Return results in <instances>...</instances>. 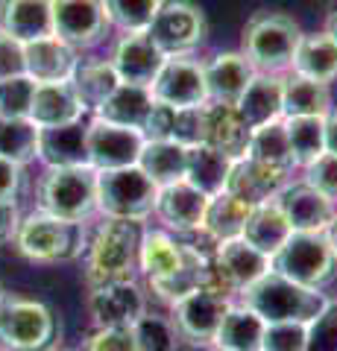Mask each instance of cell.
I'll list each match as a JSON object with an SVG mask.
<instances>
[{"instance_id":"20","label":"cell","mask_w":337,"mask_h":351,"mask_svg":"<svg viewBox=\"0 0 337 351\" xmlns=\"http://www.w3.org/2000/svg\"><path fill=\"white\" fill-rule=\"evenodd\" d=\"M205 205H209V196L200 193L197 188H191L188 182H176V184H167V188H159V196H156L159 219L176 234L194 232V228L202 226Z\"/></svg>"},{"instance_id":"33","label":"cell","mask_w":337,"mask_h":351,"mask_svg":"<svg viewBox=\"0 0 337 351\" xmlns=\"http://www.w3.org/2000/svg\"><path fill=\"white\" fill-rule=\"evenodd\" d=\"M293 73L305 80L329 85L337 80V44L320 32V36H302L297 53H293Z\"/></svg>"},{"instance_id":"31","label":"cell","mask_w":337,"mask_h":351,"mask_svg":"<svg viewBox=\"0 0 337 351\" xmlns=\"http://www.w3.org/2000/svg\"><path fill=\"white\" fill-rule=\"evenodd\" d=\"M185 164H188V149L176 141H144L138 156V167L156 188L185 182Z\"/></svg>"},{"instance_id":"39","label":"cell","mask_w":337,"mask_h":351,"mask_svg":"<svg viewBox=\"0 0 337 351\" xmlns=\"http://www.w3.org/2000/svg\"><path fill=\"white\" fill-rule=\"evenodd\" d=\"M246 158H255L261 164H270V167H279V170L290 173L293 156H290L285 123L276 120V123L253 129V135H249V147H246Z\"/></svg>"},{"instance_id":"48","label":"cell","mask_w":337,"mask_h":351,"mask_svg":"<svg viewBox=\"0 0 337 351\" xmlns=\"http://www.w3.org/2000/svg\"><path fill=\"white\" fill-rule=\"evenodd\" d=\"M173 117H176V108L173 106H165V103H153L150 108V117L141 135L144 141H170V132H173Z\"/></svg>"},{"instance_id":"46","label":"cell","mask_w":337,"mask_h":351,"mask_svg":"<svg viewBox=\"0 0 337 351\" xmlns=\"http://www.w3.org/2000/svg\"><path fill=\"white\" fill-rule=\"evenodd\" d=\"M305 351H337V304H325V311L308 325Z\"/></svg>"},{"instance_id":"52","label":"cell","mask_w":337,"mask_h":351,"mask_svg":"<svg viewBox=\"0 0 337 351\" xmlns=\"http://www.w3.org/2000/svg\"><path fill=\"white\" fill-rule=\"evenodd\" d=\"M325 152L337 156V112L325 114Z\"/></svg>"},{"instance_id":"17","label":"cell","mask_w":337,"mask_h":351,"mask_svg":"<svg viewBox=\"0 0 337 351\" xmlns=\"http://www.w3.org/2000/svg\"><path fill=\"white\" fill-rule=\"evenodd\" d=\"M288 182V173L279 167H270V164H261L255 158H237L232 164L229 182H226V193H232L235 199L246 202L249 208L273 202L281 193Z\"/></svg>"},{"instance_id":"18","label":"cell","mask_w":337,"mask_h":351,"mask_svg":"<svg viewBox=\"0 0 337 351\" xmlns=\"http://www.w3.org/2000/svg\"><path fill=\"white\" fill-rule=\"evenodd\" d=\"M77 50L56 36L24 44V71L36 85L41 82H71L77 71Z\"/></svg>"},{"instance_id":"21","label":"cell","mask_w":337,"mask_h":351,"mask_svg":"<svg viewBox=\"0 0 337 351\" xmlns=\"http://www.w3.org/2000/svg\"><path fill=\"white\" fill-rule=\"evenodd\" d=\"M202 68H205L209 103H226V106H235L241 100V94L255 76V68L246 62L244 53H217Z\"/></svg>"},{"instance_id":"11","label":"cell","mask_w":337,"mask_h":351,"mask_svg":"<svg viewBox=\"0 0 337 351\" xmlns=\"http://www.w3.org/2000/svg\"><path fill=\"white\" fill-rule=\"evenodd\" d=\"M85 147H89V167L97 173L135 167L141 147H144V135L97 117L94 123L85 126Z\"/></svg>"},{"instance_id":"16","label":"cell","mask_w":337,"mask_h":351,"mask_svg":"<svg viewBox=\"0 0 337 351\" xmlns=\"http://www.w3.org/2000/svg\"><path fill=\"white\" fill-rule=\"evenodd\" d=\"M165 53H161L153 41H150L147 32H126V36L117 41L112 64L117 71V80L126 85H144L150 88L156 82V76L165 64Z\"/></svg>"},{"instance_id":"22","label":"cell","mask_w":337,"mask_h":351,"mask_svg":"<svg viewBox=\"0 0 337 351\" xmlns=\"http://www.w3.org/2000/svg\"><path fill=\"white\" fill-rule=\"evenodd\" d=\"M82 112H85V106L71 82H41V85H36V91H32L30 120L38 129L77 123Z\"/></svg>"},{"instance_id":"50","label":"cell","mask_w":337,"mask_h":351,"mask_svg":"<svg viewBox=\"0 0 337 351\" xmlns=\"http://www.w3.org/2000/svg\"><path fill=\"white\" fill-rule=\"evenodd\" d=\"M21 188V167L0 158V202H12Z\"/></svg>"},{"instance_id":"40","label":"cell","mask_w":337,"mask_h":351,"mask_svg":"<svg viewBox=\"0 0 337 351\" xmlns=\"http://www.w3.org/2000/svg\"><path fill=\"white\" fill-rule=\"evenodd\" d=\"M161 0H103L106 18L124 32H147Z\"/></svg>"},{"instance_id":"7","label":"cell","mask_w":337,"mask_h":351,"mask_svg":"<svg viewBox=\"0 0 337 351\" xmlns=\"http://www.w3.org/2000/svg\"><path fill=\"white\" fill-rule=\"evenodd\" d=\"M334 252L325 232H293L273 255V269L305 287H320L334 276Z\"/></svg>"},{"instance_id":"29","label":"cell","mask_w":337,"mask_h":351,"mask_svg":"<svg viewBox=\"0 0 337 351\" xmlns=\"http://www.w3.org/2000/svg\"><path fill=\"white\" fill-rule=\"evenodd\" d=\"M153 91L144 85H126L121 82L112 91V97L97 108V117L108 120V123H117V126H126V129H135L141 132L150 117V108H153Z\"/></svg>"},{"instance_id":"5","label":"cell","mask_w":337,"mask_h":351,"mask_svg":"<svg viewBox=\"0 0 337 351\" xmlns=\"http://www.w3.org/2000/svg\"><path fill=\"white\" fill-rule=\"evenodd\" d=\"M159 188L138 167H121V170H103L97 173V208L108 219H144L156 211Z\"/></svg>"},{"instance_id":"6","label":"cell","mask_w":337,"mask_h":351,"mask_svg":"<svg viewBox=\"0 0 337 351\" xmlns=\"http://www.w3.org/2000/svg\"><path fill=\"white\" fill-rule=\"evenodd\" d=\"M38 205L50 217L82 223L97 208V170L47 167L38 184Z\"/></svg>"},{"instance_id":"14","label":"cell","mask_w":337,"mask_h":351,"mask_svg":"<svg viewBox=\"0 0 337 351\" xmlns=\"http://www.w3.org/2000/svg\"><path fill=\"white\" fill-rule=\"evenodd\" d=\"M103 0H53V36L77 47H91L106 32Z\"/></svg>"},{"instance_id":"13","label":"cell","mask_w":337,"mask_h":351,"mask_svg":"<svg viewBox=\"0 0 337 351\" xmlns=\"http://www.w3.org/2000/svg\"><path fill=\"white\" fill-rule=\"evenodd\" d=\"M89 311L97 328H129L147 313L144 290L135 281L89 287Z\"/></svg>"},{"instance_id":"35","label":"cell","mask_w":337,"mask_h":351,"mask_svg":"<svg viewBox=\"0 0 337 351\" xmlns=\"http://www.w3.org/2000/svg\"><path fill=\"white\" fill-rule=\"evenodd\" d=\"M264 319L249 311L246 304H232L226 311L220 331L214 337V346L229 348V351H261V337H264Z\"/></svg>"},{"instance_id":"15","label":"cell","mask_w":337,"mask_h":351,"mask_svg":"<svg viewBox=\"0 0 337 351\" xmlns=\"http://www.w3.org/2000/svg\"><path fill=\"white\" fill-rule=\"evenodd\" d=\"M276 205L281 208V214L288 217L293 232H329L332 219L337 217L334 202L329 196L308 188L305 182L285 184L281 193L276 196Z\"/></svg>"},{"instance_id":"43","label":"cell","mask_w":337,"mask_h":351,"mask_svg":"<svg viewBox=\"0 0 337 351\" xmlns=\"http://www.w3.org/2000/svg\"><path fill=\"white\" fill-rule=\"evenodd\" d=\"M32 91H36V82L27 73L0 82V117H30Z\"/></svg>"},{"instance_id":"9","label":"cell","mask_w":337,"mask_h":351,"mask_svg":"<svg viewBox=\"0 0 337 351\" xmlns=\"http://www.w3.org/2000/svg\"><path fill=\"white\" fill-rule=\"evenodd\" d=\"M147 36L165 56H185L205 41V15L191 0H161Z\"/></svg>"},{"instance_id":"30","label":"cell","mask_w":337,"mask_h":351,"mask_svg":"<svg viewBox=\"0 0 337 351\" xmlns=\"http://www.w3.org/2000/svg\"><path fill=\"white\" fill-rule=\"evenodd\" d=\"M232 164H235V158L223 156V152H217V149L205 147V144L191 147L188 149V164H185V182L211 199V196L226 191Z\"/></svg>"},{"instance_id":"4","label":"cell","mask_w":337,"mask_h":351,"mask_svg":"<svg viewBox=\"0 0 337 351\" xmlns=\"http://www.w3.org/2000/svg\"><path fill=\"white\" fill-rule=\"evenodd\" d=\"M12 237H15V246L21 255L30 261H38V263L73 261V258H80L85 249L82 223L50 217L45 211L18 219V228Z\"/></svg>"},{"instance_id":"54","label":"cell","mask_w":337,"mask_h":351,"mask_svg":"<svg viewBox=\"0 0 337 351\" xmlns=\"http://www.w3.org/2000/svg\"><path fill=\"white\" fill-rule=\"evenodd\" d=\"M325 237H329L332 252H334V258H337V217L332 219V226H329V232H325Z\"/></svg>"},{"instance_id":"8","label":"cell","mask_w":337,"mask_h":351,"mask_svg":"<svg viewBox=\"0 0 337 351\" xmlns=\"http://www.w3.org/2000/svg\"><path fill=\"white\" fill-rule=\"evenodd\" d=\"M56 319L50 307L32 299H9L0 302V343L12 351H41L53 343Z\"/></svg>"},{"instance_id":"56","label":"cell","mask_w":337,"mask_h":351,"mask_svg":"<svg viewBox=\"0 0 337 351\" xmlns=\"http://www.w3.org/2000/svg\"><path fill=\"white\" fill-rule=\"evenodd\" d=\"M0 302H3V287H0Z\"/></svg>"},{"instance_id":"51","label":"cell","mask_w":337,"mask_h":351,"mask_svg":"<svg viewBox=\"0 0 337 351\" xmlns=\"http://www.w3.org/2000/svg\"><path fill=\"white\" fill-rule=\"evenodd\" d=\"M18 228V211H15V202H0V243L9 240Z\"/></svg>"},{"instance_id":"19","label":"cell","mask_w":337,"mask_h":351,"mask_svg":"<svg viewBox=\"0 0 337 351\" xmlns=\"http://www.w3.org/2000/svg\"><path fill=\"white\" fill-rule=\"evenodd\" d=\"M0 32L21 44L53 36V0H0Z\"/></svg>"},{"instance_id":"27","label":"cell","mask_w":337,"mask_h":351,"mask_svg":"<svg viewBox=\"0 0 337 351\" xmlns=\"http://www.w3.org/2000/svg\"><path fill=\"white\" fill-rule=\"evenodd\" d=\"M194 258H197V255H194L191 249H185L179 240H173L165 232H147V234H141L138 263H141V269H144L147 281L173 276V272H179L182 267H188Z\"/></svg>"},{"instance_id":"47","label":"cell","mask_w":337,"mask_h":351,"mask_svg":"<svg viewBox=\"0 0 337 351\" xmlns=\"http://www.w3.org/2000/svg\"><path fill=\"white\" fill-rule=\"evenodd\" d=\"M85 351H138L132 325L129 328H97L85 343Z\"/></svg>"},{"instance_id":"44","label":"cell","mask_w":337,"mask_h":351,"mask_svg":"<svg viewBox=\"0 0 337 351\" xmlns=\"http://www.w3.org/2000/svg\"><path fill=\"white\" fill-rule=\"evenodd\" d=\"M202 138H205V106L176 108L170 141H176L179 147L191 149V147H200V144H202Z\"/></svg>"},{"instance_id":"32","label":"cell","mask_w":337,"mask_h":351,"mask_svg":"<svg viewBox=\"0 0 337 351\" xmlns=\"http://www.w3.org/2000/svg\"><path fill=\"white\" fill-rule=\"evenodd\" d=\"M332 112L329 85L290 73L281 80V117H325Z\"/></svg>"},{"instance_id":"41","label":"cell","mask_w":337,"mask_h":351,"mask_svg":"<svg viewBox=\"0 0 337 351\" xmlns=\"http://www.w3.org/2000/svg\"><path fill=\"white\" fill-rule=\"evenodd\" d=\"M138 351H176L179 348V334L173 328L170 319L165 316H150L144 313L141 319L132 325Z\"/></svg>"},{"instance_id":"53","label":"cell","mask_w":337,"mask_h":351,"mask_svg":"<svg viewBox=\"0 0 337 351\" xmlns=\"http://www.w3.org/2000/svg\"><path fill=\"white\" fill-rule=\"evenodd\" d=\"M325 36H329V38L337 44V9L329 15V24H325Z\"/></svg>"},{"instance_id":"2","label":"cell","mask_w":337,"mask_h":351,"mask_svg":"<svg viewBox=\"0 0 337 351\" xmlns=\"http://www.w3.org/2000/svg\"><path fill=\"white\" fill-rule=\"evenodd\" d=\"M141 249V223L132 219H106L97 228V234L89 246V261H85V284L100 287V284L132 281L138 267Z\"/></svg>"},{"instance_id":"37","label":"cell","mask_w":337,"mask_h":351,"mask_svg":"<svg viewBox=\"0 0 337 351\" xmlns=\"http://www.w3.org/2000/svg\"><path fill=\"white\" fill-rule=\"evenodd\" d=\"M285 132L293 156V167L308 164L325 152V117H285Z\"/></svg>"},{"instance_id":"24","label":"cell","mask_w":337,"mask_h":351,"mask_svg":"<svg viewBox=\"0 0 337 351\" xmlns=\"http://www.w3.org/2000/svg\"><path fill=\"white\" fill-rule=\"evenodd\" d=\"M38 158L47 167H89L85 126L77 120V123L38 129Z\"/></svg>"},{"instance_id":"45","label":"cell","mask_w":337,"mask_h":351,"mask_svg":"<svg viewBox=\"0 0 337 351\" xmlns=\"http://www.w3.org/2000/svg\"><path fill=\"white\" fill-rule=\"evenodd\" d=\"M305 184L337 202V156L323 152V156L314 158L305 167Z\"/></svg>"},{"instance_id":"38","label":"cell","mask_w":337,"mask_h":351,"mask_svg":"<svg viewBox=\"0 0 337 351\" xmlns=\"http://www.w3.org/2000/svg\"><path fill=\"white\" fill-rule=\"evenodd\" d=\"M38 156V126L30 117H0V158L24 167Z\"/></svg>"},{"instance_id":"42","label":"cell","mask_w":337,"mask_h":351,"mask_svg":"<svg viewBox=\"0 0 337 351\" xmlns=\"http://www.w3.org/2000/svg\"><path fill=\"white\" fill-rule=\"evenodd\" d=\"M308 325L302 322H267L261 337V351H305Z\"/></svg>"},{"instance_id":"3","label":"cell","mask_w":337,"mask_h":351,"mask_svg":"<svg viewBox=\"0 0 337 351\" xmlns=\"http://www.w3.org/2000/svg\"><path fill=\"white\" fill-rule=\"evenodd\" d=\"M302 41L299 24L285 12H258L244 27V56L255 73H281Z\"/></svg>"},{"instance_id":"34","label":"cell","mask_w":337,"mask_h":351,"mask_svg":"<svg viewBox=\"0 0 337 351\" xmlns=\"http://www.w3.org/2000/svg\"><path fill=\"white\" fill-rule=\"evenodd\" d=\"M71 85L73 91H77V97L82 100L85 112L89 108H100L108 97H112V91L117 85H121V80H117V71L112 59H91V62H77V71H73L71 76Z\"/></svg>"},{"instance_id":"49","label":"cell","mask_w":337,"mask_h":351,"mask_svg":"<svg viewBox=\"0 0 337 351\" xmlns=\"http://www.w3.org/2000/svg\"><path fill=\"white\" fill-rule=\"evenodd\" d=\"M24 44L9 38L0 32V82L12 80V76H24Z\"/></svg>"},{"instance_id":"10","label":"cell","mask_w":337,"mask_h":351,"mask_svg":"<svg viewBox=\"0 0 337 351\" xmlns=\"http://www.w3.org/2000/svg\"><path fill=\"white\" fill-rule=\"evenodd\" d=\"M232 307V299L217 295L205 287H197L194 293L182 295L173 304V328H176L179 339H188L191 346H214V337L220 331V322L226 311Z\"/></svg>"},{"instance_id":"28","label":"cell","mask_w":337,"mask_h":351,"mask_svg":"<svg viewBox=\"0 0 337 351\" xmlns=\"http://www.w3.org/2000/svg\"><path fill=\"white\" fill-rule=\"evenodd\" d=\"M293 234V228L288 223V217L281 214V208L273 202H264V205H255L249 211L246 223H244V232L241 237L246 240L249 246H255L261 255H267L273 261V255L288 243V237Z\"/></svg>"},{"instance_id":"55","label":"cell","mask_w":337,"mask_h":351,"mask_svg":"<svg viewBox=\"0 0 337 351\" xmlns=\"http://www.w3.org/2000/svg\"><path fill=\"white\" fill-rule=\"evenodd\" d=\"M209 351H229V348H220V346H214V348H209Z\"/></svg>"},{"instance_id":"12","label":"cell","mask_w":337,"mask_h":351,"mask_svg":"<svg viewBox=\"0 0 337 351\" xmlns=\"http://www.w3.org/2000/svg\"><path fill=\"white\" fill-rule=\"evenodd\" d=\"M156 103L173 108H191L209 103V88H205V68L194 59L170 56L161 64L156 82L150 85Z\"/></svg>"},{"instance_id":"23","label":"cell","mask_w":337,"mask_h":351,"mask_svg":"<svg viewBox=\"0 0 337 351\" xmlns=\"http://www.w3.org/2000/svg\"><path fill=\"white\" fill-rule=\"evenodd\" d=\"M249 126L241 120L235 106L226 103H205V138L202 144L229 158H244L249 147Z\"/></svg>"},{"instance_id":"36","label":"cell","mask_w":337,"mask_h":351,"mask_svg":"<svg viewBox=\"0 0 337 351\" xmlns=\"http://www.w3.org/2000/svg\"><path fill=\"white\" fill-rule=\"evenodd\" d=\"M249 208L246 202L235 199L232 193H217L209 199V205H205V217H202V228L209 234H214L217 240H232V237H241L244 232V223L249 217Z\"/></svg>"},{"instance_id":"25","label":"cell","mask_w":337,"mask_h":351,"mask_svg":"<svg viewBox=\"0 0 337 351\" xmlns=\"http://www.w3.org/2000/svg\"><path fill=\"white\" fill-rule=\"evenodd\" d=\"M217 263H220L223 276L229 278L235 293H244L246 287H253L261 276H267V272L273 269V261L267 255H261L255 246H249L244 237L223 240L220 249H217Z\"/></svg>"},{"instance_id":"26","label":"cell","mask_w":337,"mask_h":351,"mask_svg":"<svg viewBox=\"0 0 337 351\" xmlns=\"http://www.w3.org/2000/svg\"><path fill=\"white\" fill-rule=\"evenodd\" d=\"M237 114L249 126V132L267 123L281 120V76L276 73H255L246 85L241 100L235 103Z\"/></svg>"},{"instance_id":"1","label":"cell","mask_w":337,"mask_h":351,"mask_svg":"<svg viewBox=\"0 0 337 351\" xmlns=\"http://www.w3.org/2000/svg\"><path fill=\"white\" fill-rule=\"evenodd\" d=\"M241 299L264 322H302V325H311L329 304V299L317 287L297 284L279 276L276 269H270L253 287H246Z\"/></svg>"}]
</instances>
